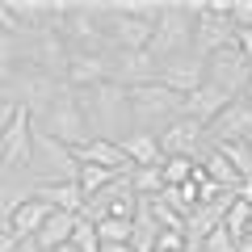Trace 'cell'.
I'll return each mask as SVG.
<instances>
[{
	"mask_svg": "<svg viewBox=\"0 0 252 252\" xmlns=\"http://www.w3.org/2000/svg\"><path fill=\"white\" fill-rule=\"evenodd\" d=\"M160 63L147 51H109V80L122 84V89H135V84H152Z\"/></svg>",
	"mask_w": 252,
	"mask_h": 252,
	"instance_id": "12",
	"label": "cell"
},
{
	"mask_svg": "<svg viewBox=\"0 0 252 252\" xmlns=\"http://www.w3.org/2000/svg\"><path fill=\"white\" fill-rule=\"evenodd\" d=\"M126 101H130V126H135V130H147V135L168 130V126L185 114V97H177L172 89H164L160 80L126 89Z\"/></svg>",
	"mask_w": 252,
	"mask_h": 252,
	"instance_id": "2",
	"label": "cell"
},
{
	"mask_svg": "<svg viewBox=\"0 0 252 252\" xmlns=\"http://www.w3.org/2000/svg\"><path fill=\"white\" fill-rule=\"evenodd\" d=\"M76 164H97V168L114 172V177H130V168H135L126 160L122 143H109V139H89L84 147H76Z\"/></svg>",
	"mask_w": 252,
	"mask_h": 252,
	"instance_id": "15",
	"label": "cell"
},
{
	"mask_svg": "<svg viewBox=\"0 0 252 252\" xmlns=\"http://www.w3.org/2000/svg\"><path fill=\"white\" fill-rule=\"evenodd\" d=\"M76 223H80V215H63V210H51V219L42 223V231L34 235L38 252H46V248H59V244H72Z\"/></svg>",
	"mask_w": 252,
	"mask_h": 252,
	"instance_id": "21",
	"label": "cell"
},
{
	"mask_svg": "<svg viewBox=\"0 0 252 252\" xmlns=\"http://www.w3.org/2000/svg\"><path fill=\"white\" fill-rule=\"evenodd\" d=\"M206 80L215 84V89H223L227 97H244V93L252 89V63L244 59L240 51L231 46H223V51H215L206 59Z\"/></svg>",
	"mask_w": 252,
	"mask_h": 252,
	"instance_id": "7",
	"label": "cell"
},
{
	"mask_svg": "<svg viewBox=\"0 0 252 252\" xmlns=\"http://www.w3.org/2000/svg\"><path fill=\"white\" fill-rule=\"evenodd\" d=\"M156 26L152 21H139L130 13L118 9V0L109 4V17H105V38H109V51H147L152 46Z\"/></svg>",
	"mask_w": 252,
	"mask_h": 252,
	"instance_id": "9",
	"label": "cell"
},
{
	"mask_svg": "<svg viewBox=\"0 0 252 252\" xmlns=\"http://www.w3.org/2000/svg\"><path fill=\"white\" fill-rule=\"evenodd\" d=\"M72 244L80 252H101V240H97V231H93V223L80 215V223H76V235H72Z\"/></svg>",
	"mask_w": 252,
	"mask_h": 252,
	"instance_id": "30",
	"label": "cell"
},
{
	"mask_svg": "<svg viewBox=\"0 0 252 252\" xmlns=\"http://www.w3.org/2000/svg\"><path fill=\"white\" fill-rule=\"evenodd\" d=\"M101 252H135L130 244H101Z\"/></svg>",
	"mask_w": 252,
	"mask_h": 252,
	"instance_id": "34",
	"label": "cell"
},
{
	"mask_svg": "<svg viewBox=\"0 0 252 252\" xmlns=\"http://www.w3.org/2000/svg\"><path fill=\"white\" fill-rule=\"evenodd\" d=\"M206 139L210 147H227V143H248L252 139V101L248 97H235L215 122L206 126Z\"/></svg>",
	"mask_w": 252,
	"mask_h": 252,
	"instance_id": "10",
	"label": "cell"
},
{
	"mask_svg": "<svg viewBox=\"0 0 252 252\" xmlns=\"http://www.w3.org/2000/svg\"><path fill=\"white\" fill-rule=\"evenodd\" d=\"M202 172H206V181L215 189H223V193H240V189H244V177L231 168V160H227L223 152H215V147L202 156Z\"/></svg>",
	"mask_w": 252,
	"mask_h": 252,
	"instance_id": "20",
	"label": "cell"
},
{
	"mask_svg": "<svg viewBox=\"0 0 252 252\" xmlns=\"http://www.w3.org/2000/svg\"><path fill=\"white\" fill-rule=\"evenodd\" d=\"M193 51V13H189L185 0H168L160 9V21H156V34H152V55L156 63L172 59V55H189Z\"/></svg>",
	"mask_w": 252,
	"mask_h": 252,
	"instance_id": "4",
	"label": "cell"
},
{
	"mask_svg": "<svg viewBox=\"0 0 252 252\" xmlns=\"http://www.w3.org/2000/svg\"><path fill=\"white\" fill-rule=\"evenodd\" d=\"M101 244H130V231H135V219H101L93 223Z\"/></svg>",
	"mask_w": 252,
	"mask_h": 252,
	"instance_id": "26",
	"label": "cell"
},
{
	"mask_svg": "<svg viewBox=\"0 0 252 252\" xmlns=\"http://www.w3.org/2000/svg\"><path fill=\"white\" fill-rule=\"evenodd\" d=\"M80 101V114L89 122L93 139H109V143H122L135 126H130V101H126L122 84H97V89H72Z\"/></svg>",
	"mask_w": 252,
	"mask_h": 252,
	"instance_id": "1",
	"label": "cell"
},
{
	"mask_svg": "<svg viewBox=\"0 0 252 252\" xmlns=\"http://www.w3.org/2000/svg\"><path fill=\"white\" fill-rule=\"evenodd\" d=\"M34 198H42L51 210H63V215H84V193L76 189V181H55V185H34Z\"/></svg>",
	"mask_w": 252,
	"mask_h": 252,
	"instance_id": "19",
	"label": "cell"
},
{
	"mask_svg": "<svg viewBox=\"0 0 252 252\" xmlns=\"http://www.w3.org/2000/svg\"><path fill=\"white\" fill-rule=\"evenodd\" d=\"M231 42H235V51H240L244 59L252 63V30H235V38H231Z\"/></svg>",
	"mask_w": 252,
	"mask_h": 252,
	"instance_id": "33",
	"label": "cell"
},
{
	"mask_svg": "<svg viewBox=\"0 0 252 252\" xmlns=\"http://www.w3.org/2000/svg\"><path fill=\"white\" fill-rule=\"evenodd\" d=\"M63 84H67V89H97V84H109V55L72 51V55H67Z\"/></svg>",
	"mask_w": 252,
	"mask_h": 252,
	"instance_id": "14",
	"label": "cell"
},
{
	"mask_svg": "<svg viewBox=\"0 0 252 252\" xmlns=\"http://www.w3.org/2000/svg\"><path fill=\"white\" fill-rule=\"evenodd\" d=\"M244 240H252V219H248V231H244Z\"/></svg>",
	"mask_w": 252,
	"mask_h": 252,
	"instance_id": "38",
	"label": "cell"
},
{
	"mask_svg": "<svg viewBox=\"0 0 252 252\" xmlns=\"http://www.w3.org/2000/svg\"><path fill=\"white\" fill-rule=\"evenodd\" d=\"M240 202H248V206H252V185H244V189H240Z\"/></svg>",
	"mask_w": 252,
	"mask_h": 252,
	"instance_id": "35",
	"label": "cell"
},
{
	"mask_svg": "<svg viewBox=\"0 0 252 252\" xmlns=\"http://www.w3.org/2000/svg\"><path fill=\"white\" fill-rule=\"evenodd\" d=\"M215 152H223L227 160H231V168L244 177V185H252V152H248V143H227V147H215Z\"/></svg>",
	"mask_w": 252,
	"mask_h": 252,
	"instance_id": "28",
	"label": "cell"
},
{
	"mask_svg": "<svg viewBox=\"0 0 252 252\" xmlns=\"http://www.w3.org/2000/svg\"><path fill=\"white\" fill-rule=\"evenodd\" d=\"M0 93H4V80H0Z\"/></svg>",
	"mask_w": 252,
	"mask_h": 252,
	"instance_id": "40",
	"label": "cell"
},
{
	"mask_svg": "<svg viewBox=\"0 0 252 252\" xmlns=\"http://www.w3.org/2000/svg\"><path fill=\"white\" fill-rule=\"evenodd\" d=\"M156 240H160V227H156L152 215L139 206V215H135V231H130V248H135V252H156Z\"/></svg>",
	"mask_w": 252,
	"mask_h": 252,
	"instance_id": "24",
	"label": "cell"
},
{
	"mask_svg": "<svg viewBox=\"0 0 252 252\" xmlns=\"http://www.w3.org/2000/svg\"><path fill=\"white\" fill-rule=\"evenodd\" d=\"M46 219H51V206H46L42 198H30V202H21V206L9 215V223H4V227H9L17 240H34V235L42 231Z\"/></svg>",
	"mask_w": 252,
	"mask_h": 252,
	"instance_id": "17",
	"label": "cell"
},
{
	"mask_svg": "<svg viewBox=\"0 0 252 252\" xmlns=\"http://www.w3.org/2000/svg\"><path fill=\"white\" fill-rule=\"evenodd\" d=\"M156 80H160L164 89H172L177 97H189V93H198L202 84H206V63H202L193 51L189 55H172V59L160 63Z\"/></svg>",
	"mask_w": 252,
	"mask_h": 252,
	"instance_id": "11",
	"label": "cell"
},
{
	"mask_svg": "<svg viewBox=\"0 0 252 252\" xmlns=\"http://www.w3.org/2000/svg\"><path fill=\"white\" fill-rule=\"evenodd\" d=\"M13 118H17V105H13V101L4 97V93H0V135L9 130V122H13Z\"/></svg>",
	"mask_w": 252,
	"mask_h": 252,
	"instance_id": "32",
	"label": "cell"
},
{
	"mask_svg": "<svg viewBox=\"0 0 252 252\" xmlns=\"http://www.w3.org/2000/svg\"><path fill=\"white\" fill-rule=\"evenodd\" d=\"M156 139H160V152H164V160L181 156V160H193V164H202V156L210 152L206 126H202V122H193L189 114H181L177 122H172L168 130H160Z\"/></svg>",
	"mask_w": 252,
	"mask_h": 252,
	"instance_id": "8",
	"label": "cell"
},
{
	"mask_svg": "<svg viewBox=\"0 0 252 252\" xmlns=\"http://www.w3.org/2000/svg\"><path fill=\"white\" fill-rule=\"evenodd\" d=\"M0 168H26L30 172V152H34V118L26 109H17V118L9 122V130L0 135Z\"/></svg>",
	"mask_w": 252,
	"mask_h": 252,
	"instance_id": "13",
	"label": "cell"
},
{
	"mask_svg": "<svg viewBox=\"0 0 252 252\" xmlns=\"http://www.w3.org/2000/svg\"><path fill=\"white\" fill-rule=\"evenodd\" d=\"M63 89H67L63 80L46 76L42 67H30V63H21L17 72H13L9 80H4V97H9L17 109H26V114L34 118V122L46 114V109H51V101L59 97Z\"/></svg>",
	"mask_w": 252,
	"mask_h": 252,
	"instance_id": "3",
	"label": "cell"
},
{
	"mask_svg": "<svg viewBox=\"0 0 252 252\" xmlns=\"http://www.w3.org/2000/svg\"><path fill=\"white\" fill-rule=\"evenodd\" d=\"M231 101H235V97H227L223 89H215V84L206 80V84H202L198 93H189V97H185V114L193 118V122H202V126H210V122H215V118L223 114L227 105H231Z\"/></svg>",
	"mask_w": 252,
	"mask_h": 252,
	"instance_id": "16",
	"label": "cell"
},
{
	"mask_svg": "<svg viewBox=\"0 0 252 252\" xmlns=\"http://www.w3.org/2000/svg\"><path fill=\"white\" fill-rule=\"evenodd\" d=\"M0 156H4V147H0Z\"/></svg>",
	"mask_w": 252,
	"mask_h": 252,
	"instance_id": "42",
	"label": "cell"
},
{
	"mask_svg": "<svg viewBox=\"0 0 252 252\" xmlns=\"http://www.w3.org/2000/svg\"><path fill=\"white\" fill-rule=\"evenodd\" d=\"M38 130H42V135H51V139H59L63 147H84L89 143V122H84V114H80V101H76V93L72 89H63L59 97L51 101V109H46L42 118H38Z\"/></svg>",
	"mask_w": 252,
	"mask_h": 252,
	"instance_id": "5",
	"label": "cell"
},
{
	"mask_svg": "<svg viewBox=\"0 0 252 252\" xmlns=\"http://www.w3.org/2000/svg\"><path fill=\"white\" fill-rule=\"evenodd\" d=\"M76 152L72 147H63L59 139L42 135L34 126V152H30V177L38 185H55V181H76Z\"/></svg>",
	"mask_w": 252,
	"mask_h": 252,
	"instance_id": "6",
	"label": "cell"
},
{
	"mask_svg": "<svg viewBox=\"0 0 252 252\" xmlns=\"http://www.w3.org/2000/svg\"><path fill=\"white\" fill-rule=\"evenodd\" d=\"M231 26L252 30V0H231Z\"/></svg>",
	"mask_w": 252,
	"mask_h": 252,
	"instance_id": "31",
	"label": "cell"
},
{
	"mask_svg": "<svg viewBox=\"0 0 252 252\" xmlns=\"http://www.w3.org/2000/svg\"><path fill=\"white\" fill-rule=\"evenodd\" d=\"M46 252H80L76 244H59V248H46Z\"/></svg>",
	"mask_w": 252,
	"mask_h": 252,
	"instance_id": "36",
	"label": "cell"
},
{
	"mask_svg": "<svg viewBox=\"0 0 252 252\" xmlns=\"http://www.w3.org/2000/svg\"><path fill=\"white\" fill-rule=\"evenodd\" d=\"M248 152H252V139H248Z\"/></svg>",
	"mask_w": 252,
	"mask_h": 252,
	"instance_id": "41",
	"label": "cell"
},
{
	"mask_svg": "<svg viewBox=\"0 0 252 252\" xmlns=\"http://www.w3.org/2000/svg\"><path fill=\"white\" fill-rule=\"evenodd\" d=\"M122 152H126V160L135 164V168H164L160 139L147 135V130H130V135L122 139Z\"/></svg>",
	"mask_w": 252,
	"mask_h": 252,
	"instance_id": "18",
	"label": "cell"
},
{
	"mask_svg": "<svg viewBox=\"0 0 252 252\" xmlns=\"http://www.w3.org/2000/svg\"><path fill=\"white\" fill-rule=\"evenodd\" d=\"M248 219H252V206H248V202H240V198H235L231 206H227L223 227H227V235H231L235 244H240V240H244V231H248Z\"/></svg>",
	"mask_w": 252,
	"mask_h": 252,
	"instance_id": "27",
	"label": "cell"
},
{
	"mask_svg": "<svg viewBox=\"0 0 252 252\" xmlns=\"http://www.w3.org/2000/svg\"><path fill=\"white\" fill-rule=\"evenodd\" d=\"M17 67H21V34L0 30V80H9Z\"/></svg>",
	"mask_w": 252,
	"mask_h": 252,
	"instance_id": "25",
	"label": "cell"
},
{
	"mask_svg": "<svg viewBox=\"0 0 252 252\" xmlns=\"http://www.w3.org/2000/svg\"><path fill=\"white\" fill-rule=\"evenodd\" d=\"M235 252H252V240H240V244H235Z\"/></svg>",
	"mask_w": 252,
	"mask_h": 252,
	"instance_id": "37",
	"label": "cell"
},
{
	"mask_svg": "<svg viewBox=\"0 0 252 252\" xmlns=\"http://www.w3.org/2000/svg\"><path fill=\"white\" fill-rule=\"evenodd\" d=\"M193 168H198V164H193V160H181V156H172V160H164V189H168V185H185V181L189 177H193Z\"/></svg>",
	"mask_w": 252,
	"mask_h": 252,
	"instance_id": "29",
	"label": "cell"
},
{
	"mask_svg": "<svg viewBox=\"0 0 252 252\" xmlns=\"http://www.w3.org/2000/svg\"><path fill=\"white\" fill-rule=\"evenodd\" d=\"M244 97H248V101H252V89H248V93H244Z\"/></svg>",
	"mask_w": 252,
	"mask_h": 252,
	"instance_id": "39",
	"label": "cell"
},
{
	"mask_svg": "<svg viewBox=\"0 0 252 252\" xmlns=\"http://www.w3.org/2000/svg\"><path fill=\"white\" fill-rule=\"evenodd\" d=\"M130 189H135V198L147 202V198H160L164 193V172L160 168H130Z\"/></svg>",
	"mask_w": 252,
	"mask_h": 252,
	"instance_id": "23",
	"label": "cell"
},
{
	"mask_svg": "<svg viewBox=\"0 0 252 252\" xmlns=\"http://www.w3.org/2000/svg\"><path fill=\"white\" fill-rule=\"evenodd\" d=\"M114 172H105V168H97V164H80V168H76V189H80V193H84V202H89V198H97V193H101V189H109V185H114Z\"/></svg>",
	"mask_w": 252,
	"mask_h": 252,
	"instance_id": "22",
	"label": "cell"
}]
</instances>
